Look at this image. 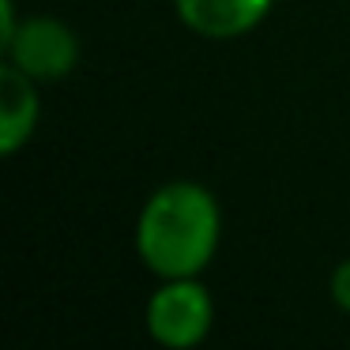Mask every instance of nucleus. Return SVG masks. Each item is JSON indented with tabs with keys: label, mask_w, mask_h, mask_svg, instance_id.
Returning a JSON list of instances; mask_svg holds the SVG:
<instances>
[{
	"label": "nucleus",
	"mask_w": 350,
	"mask_h": 350,
	"mask_svg": "<svg viewBox=\"0 0 350 350\" xmlns=\"http://www.w3.org/2000/svg\"><path fill=\"white\" fill-rule=\"evenodd\" d=\"M222 245V204L204 181H162L139 204L132 249L154 279L204 275Z\"/></svg>",
	"instance_id": "obj_1"
},
{
	"label": "nucleus",
	"mask_w": 350,
	"mask_h": 350,
	"mask_svg": "<svg viewBox=\"0 0 350 350\" xmlns=\"http://www.w3.org/2000/svg\"><path fill=\"white\" fill-rule=\"evenodd\" d=\"M144 327L166 350L200 347L215 327V297L204 286V275L159 279L144 305Z\"/></svg>",
	"instance_id": "obj_2"
},
{
	"label": "nucleus",
	"mask_w": 350,
	"mask_h": 350,
	"mask_svg": "<svg viewBox=\"0 0 350 350\" xmlns=\"http://www.w3.org/2000/svg\"><path fill=\"white\" fill-rule=\"evenodd\" d=\"M0 53H4V64L19 68L34 83L49 87L76 72L79 57H83V42H79L76 27L64 23L61 16L34 12V16L19 19L8 42H0Z\"/></svg>",
	"instance_id": "obj_3"
},
{
	"label": "nucleus",
	"mask_w": 350,
	"mask_h": 350,
	"mask_svg": "<svg viewBox=\"0 0 350 350\" xmlns=\"http://www.w3.org/2000/svg\"><path fill=\"white\" fill-rule=\"evenodd\" d=\"M275 0H174V16L185 31L207 42H234L264 27Z\"/></svg>",
	"instance_id": "obj_4"
},
{
	"label": "nucleus",
	"mask_w": 350,
	"mask_h": 350,
	"mask_svg": "<svg viewBox=\"0 0 350 350\" xmlns=\"http://www.w3.org/2000/svg\"><path fill=\"white\" fill-rule=\"evenodd\" d=\"M42 121V83L12 64H0V154L16 159Z\"/></svg>",
	"instance_id": "obj_5"
},
{
	"label": "nucleus",
	"mask_w": 350,
	"mask_h": 350,
	"mask_svg": "<svg viewBox=\"0 0 350 350\" xmlns=\"http://www.w3.org/2000/svg\"><path fill=\"white\" fill-rule=\"evenodd\" d=\"M327 297H332L335 309L350 317V256H342L332 267V275H327Z\"/></svg>",
	"instance_id": "obj_6"
},
{
	"label": "nucleus",
	"mask_w": 350,
	"mask_h": 350,
	"mask_svg": "<svg viewBox=\"0 0 350 350\" xmlns=\"http://www.w3.org/2000/svg\"><path fill=\"white\" fill-rule=\"evenodd\" d=\"M19 12H16V0H0V42H8L19 27Z\"/></svg>",
	"instance_id": "obj_7"
}]
</instances>
